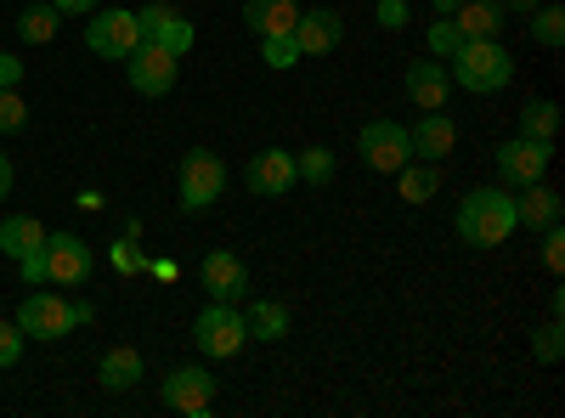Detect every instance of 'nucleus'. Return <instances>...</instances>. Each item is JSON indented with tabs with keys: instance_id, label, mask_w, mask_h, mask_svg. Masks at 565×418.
Returning <instances> with one entry per match:
<instances>
[{
	"instance_id": "36",
	"label": "nucleus",
	"mask_w": 565,
	"mask_h": 418,
	"mask_svg": "<svg viewBox=\"0 0 565 418\" xmlns=\"http://www.w3.org/2000/svg\"><path fill=\"white\" fill-rule=\"evenodd\" d=\"M18 271H23V283L34 289V283H45V244L40 249H29V255H18Z\"/></svg>"
},
{
	"instance_id": "31",
	"label": "nucleus",
	"mask_w": 565,
	"mask_h": 418,
	"mask_svg": "<svg viewBox=\"0 0 565 418\" xmlns=\"http://www.w3.org/2000/svg\"><path fill=\"white\" fill-rule=\"evenodd\" d=\"M266 63H271V68H295V63H300L295 34H266Z\"/></svg>"
},
{
	"instance_id": "30",
	"label": "nucleus",
	"mask_w": 565,
	"mask_h": 418,
	"mask_svg": "<svg viewBox=\"0 0 565 418\" xmlns=\"http://www.w3.org/2000/svg\"><path fill=\"white\" fill-rule=\"evenodd\" d=\"M424 40H430V57H436V63H447V57L458 52V45H463V34H458V23H452V18H436Z\"/></svg>"
},
{
	"instance_id": "41",
	"label": "nucleus",
	"mask_w": 565,
	"mask_h": 418,
	"mask_svg": "<svg viewBox=\"0 0 565 418\" xmlns=\"http://www.w3.org/2000/svg\"><path fill=\"white\" fill-rule=\"evenodd\" d=\"M7 193H12V159L0 153V199H7Z\"/></svg>"
},
{
	"instance_id": "1",
	"label": "nucleus",
	"mask_w": 565,
	"mask_h": 418,
	"mask_svg": "<svg viewBox=\"0 0 565 418\" xmlns=\"http://www.w3.org/2000/svg\"><path fill=\"white\" fill-rule=\"evenodd\" d=\"M509 232H514V199H509V187H476V193L458 204V238L469 249H498V244H509Z\"/></svg>"
},
{
	"instance_id": "19",
	"label": "nucleus",
	"mask_w": 565,
	"mask_h": 418,
	"mask_svg": "<svg viewBox=\"0 0 565 418\" xmlns=\"http://www.w3.org/2000/svg\"><path fill=\"white\" fill-rule=\"evenodd\" d=\"M244 23L266 40V34H295L300 23V7L295 0H244Z\"/></svg>"
},
{
	"instance_id": "18",
	"label": "nucleus",
	"mask_w": 565,
	"mask_h": 418,
	"mask_svg": "<svg viewBox=\"0 0 565 418\" xmlns=\"http://www.w3.org/2000/svg\"><path fill=\"white\" fill-rule=\"evenodd\" d=\"M514 193H521V199H514V226L543 232V226L559 221V193L548 187V181H526V187H514Z\"/></svg>"
},
{
	"instance_id": "16",
	"label": "nucleus",
	"mask_w": 565,
	"mask_h": 418,
	"mask_svg": "<svg viewBox=\"0 0 565 418\" xmlns=\"http://www.w3.org/2000/svg\"><path fill=\"white\" fill-rule=\"evenodd\" d=\"M204 289H210V300H244V294H249V266H244L238 255L215 249V255L204 260Z\"/></svg>"
},
{
	"instance_id": "24",
	"label": "nucleus",
	"mask_w": 565,
	"mask_h": 418,
	"mask_svg": "<svg viewBox=\"0 0 565 418\" xmlns=\"http://www.w3.org/2000/svg\"><path fill=\"white\" fill-rule=\"evenodd\" d=\"M244 329H249V340H282L289 334V311H282L277 300H255L249 317H244Z\"/></svg>"
},
{
	"instance_id": "27",
	"label": "nucleus",
	"mask_w": 565,
	"mask_h": 418,
	"mask_svg": "<svg viewBox=\"0 0 565 418\" xmlns=\"http://www.w3.org/2000/svg\"><path fill=\"white\" fill-rule=\"evenodd\" d=\"M295 170L311 181V187H328V181H334V153H328V148H306L295 159Z\"/></svg>"
},
{
	"instance_id": "9",
	"label": "nucleus",
	"mask_w": 565,
	"mask_h": 418,
	"mask_svg": "<svg viewBox=\"0 0 565 418\" xmlns=\"http://www.w3.org/2000/svg\"><path fill=\"white\" fill-rule=\"evenodd\" d=\"M554 148L548 142H532V136H514V142L498 148V181L503 187H526V181H543Z\"/></svg>"
},
{
	"instance_id": "21",
	"label": "nucleus",
	"mask_w": 565,
	"mask_h": 418,
	"mask_svg": "<svg viewBox=\"0 0 565 418\" xmlns=\"http://www.w3.org/2000/svg\"><path fill=\"white\" fill-rule=\"evenodd\" d=\"M396 187H402V199L407 204H424V199H436V187H441V164H430V159H407L402 170H396Z\"/></svg>"
},
{
	"instance_id": "7",
	"label": "nucleus",
	"mask_w": 565,
	"mask_h": 418,
	"mask_svg": "<svg viewBox=\"0 0 565 418\" xmlns=\"http://www.w3.org/2000/svg\"><path fill=\"white\" fill-rule=\"evenodd\" d=\"M85 45L97 57H114V63H125L136 45H141V29H136V12H90V23H85Z\"/></svg>"
},
{
	"instance_id": "17",
	"label": "nucleus",
	"mask_w": 565,
	"mask_h": 418,
	"mask_svg": "<svg viewBox=\"0 0 565 418\" xmlns=\"http://www.w3.org/2000/svg\"><path fill=\"white\" fill-rule=\"evenodd\" d=\"M407 97H413V108H424V114L447 108V97H452V74H447L441 63H413V68H407Z\"/></svg>"
},
{
	"instance_id": "6",
	"label": "nucleus",
	"mask_w": 565,
	"mask_h": 418,
	"mask_svg": "<svg viewBox=\"0 0 565 418\" xmlns=\"http://www.w3.org/2000/svg\"><path fill=\"white\" fill-rule=\"evenodd\" d=\"M356 153L367 159V170L396 175V170L413 159V142H407V130H402L396 119H373V125H362V142H356Z\"/></svg>"
},
{
	"instance_id": "20",
	"label": "nucleus",
	"mask_w": 565,
	"mask_h": 418,
	"mask_svg": "<svg viewBox=\"0 0 565 418\" xmlns=\"http://www.w3.org/2000/svg\"><path fill=\"white\" fill-rule=\"evenodd\" d=\"M452 23H458L463 40H498V29H503V7H498V0H463V7L452 12Z\"/></svg>"
},
{
	"instance_id": "40",
	"label": "nucleus",
	"mask_w": 565,
	"mask_h": 418,
	"mask_svg": "<svg viewBox=\"0 0 565 418\" xmlns=\"http://www.w3.org/2000/svg\"><path fill=\"white\" fill-rule=\"evenodd\" d=\"M153 277H164V283H175V260H148Z\"/></svg>"
},
{
	"instance_id": "10",
	"label": "nucleus",
	"mask_w": 565,
	"mask_h": 418,
	"mask_svg": "<svg viewBox=\"0 0 565 418\" xmlns=\"http://www.w3.org/2000/svg\"><path fill=\"white\" fill-rule=\"evenodd\" d=\"M164 407L186 412V418H204L215 407V374L210 367H175V374L164 379Z\"/></svg>"
},
{
	"instance_id": "12",
	"label": "nucleus",
	"mask_w": 565,
	"mask_h": 418,
	"mask_svg": "<svg viewBox=\"0 0 565 418\" xmlns=\"http://www.w3.org/2000/svg\"><path fill=\"white\" fill-rule=\"evenodd\" d=\"M300 181V170H295V153H282V148H266V153H255L249 159V170H244V187L255 193V199H282Z\"/></svg>"
},
{
	"instance_id": "4",
	"label": "nucleus",
	"mask_w": 565,
	"mask_h": 418,
	"mask_svg": "<svg viewBox=\"0 0 565 418\" xmlns=\"http://www.w3.org/2000/svg\"><path fill=\"white\" fill-rule=\"evenodd\" d=\"M244 340H249V329H244V311H232V300H210V311H199V322H193V345L215 362L238 356Z\"/></svg>"
},
{
	"instance_id": "38",
	"label": "nucleus",
	"mask_w": 565,
	"mask_h": 418,
	"mask_svg": "<svg viewBox=\"0 0 565 418\" xmlns=\"http://www.w3.org/2000/svg\"><path fill=\"white\" fill-rule=\"evenodd\" d=\"M52 7H57L63 18H90V12L103 7V0H52Z\"/></svg>"
},
{
	"instance_id": "28",
	"label": "nucleus",
	"mask_w": 565,
	"mask_h": 418,
	"mask_svg": "<svg viewBox=\"0 0 565 418\" xmlns=\"http://www.w3.org/2000/svg\"><path fill=\"white\" fill-rule=\"evenodd\" d=\"M526 18H532V34H537L543 45H559V40H565V12H559V7H543V0H537Z\"/></svg>"
},
{
	"instance_id": "5",
	"label": "nucleus",
	"mask_w": 565,
	"mask_h": 418,
	"mask_svg": "<svg viewBox=\"0 0 565 418\" xmlns=\"http://www.w3.org/2000/svg\"><path fill=\"white\" fill-rule=\"evenodd\" d=\"M226 193V164L210 148H193L181 159V210H210Z\"/></svg>"
},
{
	"instance_id": "39",
	"label": "nucleus",
	"mask_w": 565,
	"mask_h": 418,
	"mask_svg": "<svg viewBox=\"0 0 565 418\" xmlns=\"http://www.w3.org/2000/svg\"><path fill=\"white\" fill-rule=\"evenodd\" d=\"M18 79H23V63L12 52H0V85H18Z\"/></svg>"
},
{
	"instance_id": "3",
	"label": "nucleus",
	"mask_w": 565,
	"mask_h": 418,
	"mask_svg": "<svg viewBox=\"0 0 565 418\" xmlns=\"http://www.w3.org/2000/svg\"><path fill=\"white\" fill-rule=\"evenodd\" d=\"M97 317L85 300H63V294H29L23 306H18V329H23V340L34 334V340H63V334H74V329H85V322Z\"/></svg>"
},
{
	"instance_id": "42",
	"label": "nucleus",
	"mask_w": 565,
	"mask_h": 418,
	"mask_svg": "<svg viewBox=\"0 0 565 418\" xmlns=\"http://www.w3.org/2000/svg\"><path fill=\"white\" fill-rule=\"evenodd\" d=\"M430 7H436V18H452V12L463 7V0H430Z\"/></svg>"
},
{
	"instance_id": "29",
	"label": "nucleus",
	"mask_w": 565,
	"mask_h": 418,
	"mask_svg": "<svg viewBox=\"0 0 565 418\" xmlns=\"http://www.w3.org/2000/svg\"><path fill=\"white\" fill-rule=\"evenodd\" d=\"M29 125V108L18 97V85H0V136H18Z\"/></svg>"
},
{
	"instance_id": "43",
	"label": "nucleus",
	"mask_w": 565,
	"mask_h": 418,
	"mask_svg": "<svg viewBox=\"0 0 565 418\" xmlns=\"http://www.w3.org/2000/svg\"><path fill=\"white\" fill-rule=\"evenodd\" d=\"M498 7H503V12H532L537 0H498Z\"/></svg>"
},
{
	"instance_id": "13",
	"label": "nucleus",
	"mask_w": 565,
	"mask_h": 418,
	"mask_svg": "<svg viewBox=\"0 0 565 418\" xmlns=\"http://www.w3.org/2000/svg\"><path fill=\"white\" fill-rule=\"evenodd\" d=\"M136 29H141V40L164 45V52H175V57H186V52H193V40H199V29L186 23L181 12H170V7H141Z\"/></svg>"
},
{
	"instance_id": "23",
	"label": "nucleus",
	"mask_w": 565,
	"mask_h": 418,
	"mask_svg": "<svg viewBox=\"0 0 565 418\" xmlns=\"http://www.w3.org/2000/svg\"><path fill=\"white\" fill-rule=\"evenodd\" d=\"M97 374H103V385H108V390H130V385L141 379V351H130V345H114V351L103 356V367H97Z\"/></svg>"
},
{
	"instance_id": "22",
	"label": "nucleus",
	"mask_w": 565,
	"mask_h": 418,
	"mask_svg": "<svg viewBox=\"0 0 565 418\" xmlns=\"http://www.w3.org/2000/svg\"><path fill=\"white\" fill-rule=\"evenodd\" d=\"M45 244V226L34 221V215H12V221H0V249H7L12 260L18 255H29V249H40Z\"/></svg>"
},
{
	"instance_id": "2",
	"label": "nucleus",
	"mask_w": 565,
	"mask_h": 418,
	"mask_svg": "<svg viewBox=\"0 0 565 418\" xmlns=\"http://www.w3.org/2000/svg\"><path fill=\"white\" fill-rule=\"evenodd\" d=\"M447 63H452V68H447V74H452V85L481 90V97H487V90H503V85L514 79V57L503 52L498 40H463Z\"/></svg>"
},
{
	"instance_id": "11",
	"label": "nucleus",
	"mask_w": 565,
	"mask_h": 418,
	"mask_svg": "<svg viewBox=\"0 0 565 418\" xmlns=\"http://www.w3.org/2000/svg\"><path fill=\"white\" fill-rule=\"evenodd\" d=\"M90 277V249L74 238V232H45V283H85Z\"/></svg>"
},
{
	"instance_id": "8",
	"label": "nucleus",
	"mask_w": 565,
	"mask_h": 418,
	"mask_svg": "<svg viewBox=\"0 0 565 418\" xmlns=\"http://www.w3.org/2000/svg\"><path fill=\"white\" fill-rule=\"evenodd\" d=\"M125 74H130V85L141 90V97H164V90L175 85V74H181V57L164 52V45H153V40H141L125 57Z\"/></svg>"
},
{
	"instance_id": "34",
	"label": "nucleus",
	"mask_w": 565,
	"mask_h": 418,
	"mask_svg": "<svg viewBox=\"0 0 565 418\" xmlns=\"http://www.w3.org/2000/svg\"><path fill=\"white\" fill-rule=\"evenodd\" d=\"M543 260H548V271H559V266H565V232H559V221H554V226H543Z\"/></svg>"
},
{
	"instance_id": "26",
	"label": "nucleus",
	"mask_w": 565,
	"mask_h": 418,
	"mask_svg": "<svg viewBox=\"0 0 565 418\" xmlns=\"http://www.w3.org/2000/svg\"><path fill=\"white\" fill-rule=\"evenodd\" d=\"M57 23H63V12L52 7V0H45V7H29V12L18 18V34H23L29 45H45V40L57 34Z\"/></svg>"
},
{
	"instance_id": "15",
	"label": "nucleus",
	"mask_w": 565,
	"mask_h": 418,
	"mask_svg": "<svg viewBox=\"0 0 565 418\" xmlns=\"http://www.w3.org/2000/svg\"><path fill=\"white\" fill-rule=\"evenodd\" d=\"M407 142H413V159H430V164H441L452 148H458V125L436 108V114H424L413 130H407Z\"/></svg>"
},
{
	"instance_id": "32",
	"label": "nucleus",
	"mask_w": 565,
	"mask_h": 418,
	"mask_svg": "<svg viewBox=\"0 0 565 418\" xmlns=\"http://www.w3.org/2000/svg\"><path fill=\"white\" fill-rule=\"evenodd\" d=\"M559 317H548L543 329H537V340H532V351H537V362H559Z\"/></svg>"
},
{
	"instance_id": "37",
	"label": "nucleus",
	"mask_w": 565,
	"mask_h": 418,
	"mask_svg": "<svg viewBox=\"0 0 565 418\" xmlns=\"http://www.w3.org/2000/svg\"><path fill=\"white\" fill-rule=\"evenodd\" d=\"M373 7H380V23L385 29H402L407 23V0H373Z\"/></svg>"
},
{
	"instance_id": "25",
	"label": "nucleus",
	"mask_w": 565,
	"mask_h": 418,
	"mask_svg": "<svg viewBox=\"0 0 565 418\" xmlns=\"http://www.w3.org/2000/svg\"><path fill=\"white\" fill-rule=\"evenodd\" d=\"M554 130H559V108L548 97L521 108V136H532V142H554Z\"/></svg>"
},
{
	"instance_id": "35",
	"label": "nucleus",
	"mask_w": 565,
	"mask_h": 418,
	"mask_svg": "<svg viewBox=\"0 0 565 418\" xmlns=\"http://www.w3.org/2000/svg\"><path fill=\"white\" fill-rule=\"evenodd\" d=\"M114 266H119V271H148V255L136 249V238H119V244H114Z\"/></svg>"
},
{
	"instance_id": "14",
	"label": "nucleus",
	"mask_w": 565,
	"mask_h": 418,
	"mask_svg": "<svg viewBox=\"0 0 565 418\" xmlns=\"http://www.w3.org/2000/svg\"><path fill=\"white\" fill-rule=\"evenodd\" d=\"M340 40H345V23H340V12H328V7H317V12H300V23H295V45H300V57H328Z\"/></svg>"
},
{
	"instance_id": "33",
	"label": "nucleus",
	"mask_w": 565,
	"mask_h": 418,
	"mask_svg": "<svg viewBox=\"0 0 565 418\" xmlns=\"http://www.w3.org/2000/svg\"><path fill=\"white\" fill-rule=\"evenodd\" d=\"M18 356H23V329L0 322V367H18Z\"/></svg>"
}]
</instances>
